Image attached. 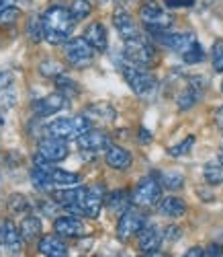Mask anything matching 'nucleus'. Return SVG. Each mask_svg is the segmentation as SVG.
I'll list each match as a JSON object with an SVG mask.
<instances>
[{"label":"nucleus","mask_w":223,"mask_h":257,"mask_svg":"<svg viewBox=\"0 0 223 257\" xmlns=\"http://www.w3.org/2000/svg\"><path fill=\"white\" fill-rule=\"evenodd\" d=\"M41 21H43V35H46V39L52 46H60V44L70 41V33H72L74 23H76V19L72 17L70 9L52 7L43 13Z\"/></svg>","instance_id":"1"},{"label":"nucleus","mask_w":223,"mask_h":257,"mask_svg":"<svg viewBox=\"0 0 223 257\" xmlns=\"http://www.w3.org/2000/svg\"><path fill=\"white\" fill-rule=\"evenodd\" d=\"M121 72H123L127 84L131 87V91L142 99H150L156 93V89H158L156 76L152 72H148L144 66H138V64H133L129 60L121 66Z\"/></svg>","instance_id":"2"},{"label":"nucleus","mask_w":223,"mask_h":257,"mask_svg":"<svg viewBox=\"0 0 223 257\" xmlns=\"http://www.w3.org/2000/svg\"><path fill=\"white\" fill-rule=\"evenodd\" d=\"M90 130V119L86 115H74V117H60L48 123V132L54 138L60 140H78L82 134Z\"/></svg>","instance_id":"3"},{"label":"nucleus","mask_w":223,"mask_h":257,"mask_svg":"<svg viewBox=\"0 0 223 257\" xmlns=\"http://www.w3.org/2000/svg\"><path fill=\"white\" fill-rule=\"evenodd\" d=\"M146 226V216L138 210V208H129L121 214L119 224H117V239L127 243L133 237H138L142 232V228Z\"/></svg>","instance_id":"4"},{"label":"nucleus","mask_w":223,"mask_h":257,"mask_svg":"<svg viewBox=\"0 0 223 257\" xmlns=\"http://www.w3.org/2000/svg\"><path fill=\"white\" fill-rule=\"evenodd\" d=\"M66 60H68L72 66L76 68H84L94 60V48L88 44L84 37H74L70 41H66Z\"/></svg>","instance_id":"5"},{"label":"nucleus","mask_w":223,"mask_h":257,"mask_svg":"<svg viewBox=\"0 0 223 257\" xmlns=\"http://www.w3.org/2000/svg\"><path fill=\"white\" fill-rule=\"evenodd\" d=\"M162 200V187L154 177H146L138 183V187L133 189L131 202L140 208H152Z\"/></svg>","instance_id":"6"},{"label":"nucleus","mask_w":223,"mask_h":257,"mask_svg":"<svg viewBox=\"0 0 223 257\" xmlns=\"http://www.w3.org/2000/svg\"><path fill=\"white\" fill-rule=\"evenodd\" d=\"M140 19L150 31H156V33H162L172 25V17L166 11H162L156 3H152V0L146 5H142Z\"/></svg>","instance_id":"7"},{"label":"nucleus","mask_w":223,"mask_h":257,"mask_svg":"<svg viewBox=\"0 0 223 257\" xmlns=\"http://www.w3.org/2000/svg\"><path fill=\"white\" fill-rule=\"evenodd\" d=\"M125 60L138 64V66H150V64L156 60V50L148 44L144 37H138V39H131V41H125V52H123Z\"/></svg>","instance_id":"8"},{"label":"nucleus","mask_w":223,"mask_h":257,"mask_svg":"<svg viewBox=\"0 0 223 257\" xmlns=\"http://www.w3.org/2000/svg\"><path fill=\"white\" fill-rule=\"evenodd\" d=\"M102 204H104V189H102V185H92V187H88L86 196L82 198V202L78 206V212H82L84 216H88V218H96L100 214Z\"/></svg>","instance_id":"9"},{"label":"nucleus","mask_w":223,"mask_h":257,"mask_svg":"<svg viewBox=\"0 0 223 257\" xmlns=\"http://www.w3.org/2000/svg\"><path fill=\"white\" fill-rule=\"evenodd\" d=\"M39 157L48 163H60L68 157V146H66L64 140L50 136L39 142Z\"/></svg>","instance_id":"10"},{"label":"nucleus","mask_w":223,"mask_h":257,"mask_svg":"<svg viewBox=\"0 0 223 257\" xmlns=\"http://www.w3.org/2000/svg\"><path fill=\"white\" fill-rule=\"evenodd\" d=\"M113 25H115V29H117V33L121 35L123 41H131V39L142 37L140 35V29L136 25V21H133V17L127 11H115Z\"/></svg>","instance_id":"11"},{"label":"nucleus","mask_w":223,"mask_h":257,"mask_svg":"<svg viewBox=\"0 0 223 257\" xmlns=\"http://www.w3.org/2000/svg\"><path fill=\"white\" fill-rule=\"evenodd\" d=\"M88 187H66V189H58V191H52V200L64 208H70V210H76L78 212V206L82 202V198L86 196Z\"/></svg>","instance_id":"12"},{"label":"nucleus","mask_w":223,"mask_h":257,"mask_svg":"<svg viewBox=\"0 0 223 257\" xmlns=\"http://www.w3.org/2000/svg\"><path fill=\"white\" fill-rule=\"evenodd\" d=\"M78 146L88 153H98V151H104V148L110 146V140L100 130H88L86 134H82L78 138Z\"/></svg>","instance_id":"13"},{"label":"nucleus","mask_w":223,"mask_h":257,"mask_svg":"<svg viewBox=\"0 0 223 257\" xmlns=\"http://www.w3.org/2000/svg\"><path fill=\"white\" fill-rule=\"evenodd\" d=\"M56 232L60 237H68V239H76V237H82L86 232V226L82 220L74 218V216H62L56 220Z\"/></svg>","instance_id":"14"},{"label":"nucleus","mask_w":223,"mask_h":257,"mask_svg":"<svg viewBox=\"0 0 223 257\" xmlns=\"http://www.w3.org/2000/svg\"><path fill=\"white\" fill-rule=\"evenodd\" d=\"M138 239H140V249L144 253H148V251H156L162 245L164 234H162V230L156 224H146L142 228V232L138 234Z\"/></svg>","instance_id":"15"},{"label":"nucleus","mask_w":223,"mask_h":257,"mask_svg":"<svg viewBox=\"0 0 223 257\" xmlns=\"http://www.w3.org/2000/svg\"><path fill=\"white\" fill-rule=\"evenodd\" d=\"M66 103H68V97H66L64 93H52L48 97L39 99V103L35 105V111L39 115H54V113L64 109Z\"/></svg>","instance_id":"16"},{"label":"nucleus","mask_w":223,"mask_h":257,"mask_svg":"<svg viewBox=\"0 0 223 257\" xmlns=\"http://www.w3.org/2000/svg\"><path fill=\"white\" fill-rule=\"evenodd\" d=\"M104 161H106V165H108L110 169L125 171V169H129V165H131L133 157H131V153H129V151H125L123 146H115V144H110V146L106 148Z\"/></svg>","instance_id":"17"},{"label":"nucleus","mask_w":223,"mask_h":257,"mask_svg":"<svg viewBox=\"0 0 223 257\" xmlns=\"http://www.w3.org/2000/svg\"><path fill=\"white\" fill-rule=\"evenodd\" d=\"M23 243V234L14 226L12 220H0V245L8 249H20Z\"/></svg>","instance_id":"18"},{"label":"nucleus","mask_w":223,"mask_h":257,"mask_svg":"<svg viewBox=\"0 0 223 257\" xmlns=\"http://www.w3.org/2000/svg\"><path fill=\"white\" fill-rule=\"evenodd\" d=\"M84 39L90 44L96 52H104L108 46V37H106V27L102 23H90L88 29L84 31Z\"/></svg>","instance_id":"19"},{"label":"nucleus","mask_w":223,"mask_h":257,"mask_svg":"<svg viewBox=\"0 0 223 257\" xmlns=\"http://www.w3.org/2000/svg\"><path fill=\"white\" fill-rule=\"evenodd\" d=\"M162 44L168 46L170 50L178 52V54H184L190 46L196 44V37L192 33H168L162 37Z\"/></svg>","instance_id":"20"},{"label":"nucleus","mask_w":223,"mask_h":257,"mask_svg":"<svg viewBox=\"0 0 223 257\" xmlns=\"http://www.w3.org/2000/svg\"><path fill=\"white\" fill-rule=\"evenodd\" d=\"M39 251L46 257H66L68 255V247H66V243L60 237H56V234H46V237L39 241Z\"/></svg>","instance_id":"21"},{"label":"nucleus","mask_w":223,"mask_h":257,"mask_svg":"<svg viewBox=\"0 0 223 257\" xmlns=\"http://www.w3.org/2000/svg\"><path fill=\"white\" fill-rule=\"evenodd\" d=\"M162 216H168V218H180L186 214V204L180 200V198H164L160 200V206H158Z\"/></svg>","instance_id":"22"},{"label":"nucleus","mask_w":223,"mask_h":257,"mask_svg":"<svg viewBox=\"0 0 223 257\" xmlns=\"http://www.w3.org/2000/svg\"><path fill=\"white\" fill-rule=\"evenodd\" d=\"M88 119H100V121H113L115 119V115H117V111L110 107L108 103H94V105H90L86 109V113H84Z\"/></svg>","instance_id":"23"},{"label":"nucleus","mask_w":223,"mask_h":257,"mask_svg":"<svg viewBox=\"0 0 223 257\" xmlns=\"http://www.w3.org/2000/svg\"><path fill=\"white\" fill-rule=\"evenodd\" d=\"M129 204H131V196L127 191H113L108 196V210L115 212V214H123L125 210H129Z\"/></svg>","instance_id":"24"},{"label":"nucleus","mask_w":223,"mask_h":257,"mask_svg":"<svg viewBox=\"0 0 223 257\" xmlns=\"http://www.w3.org/2000/svg\"><path fill=\"white\" fill-rule=\"evenodd\" d=\"M20 234L25 241H35L41 234V220L37 216H27L20 222Z\"/></svg>","instance_id":"25"},{"label":"nucleus","mask_w":223,"mask_h":257,"mask_svg":"<svg viewBox=\"0 0 223 257\" xmlns=\"http://www.w3.org/2000/svg\"><path fill=\"white\" fill-rule=\"evenodd\" d=\"M203 175H205V181L209 185H221L223 183V165L219 161L207 163L203 169Z\"/></svg>","instance_id":"26"},{"label":"nucleus","mask_w":223,"mask_h":257,"mask_svg":"<svg viewBox=\"0 0 223 257\" xmlns=\"http://www.w3.org/2000/svg\"><path fill=\"white\" fill-rule=\"evenodd\" d=\"M70 13L76 21H82L86 19L88 15L92 13V5H90V0H72V5H70Z\"/></svg>","instance_id":"27"},{"label":"nucleus","mask_w":223,"mask_h":257,"mask_svg":"<svg viewBox=\"0 0 223 257\" xmlns=\"http://www.w3.org/2000/svg\"><path fill=\"white\" fill-rule=\"evenodd\" d=\"M182 60H184L186 64H198V62H203V60H205V50H203V46H200L198 41H196L194 46H190V48L182 54Z\"/></svg>","instance_id":"28"},{"label":"nucleus","mask_w":223,"mask_h":257,"mask_svg":"<svg viewBox=\"0 0 223 257\" xmlns=\"http://www.w3.org/2000/svg\"><path fill=\"white\" fill-rule=\"evenodd\" d=\"M8 210L12 214H23L29 210V204H27V198L25 196H20V194H12L8 198Z\"/></svg>","instance_id":"29"},{"label":"nucleus","mask_w":223,"mask_h":257,"mask_svg":"<svg viewBox=\"0 0 223 257\" xmlns=\"http://www.w3.org/2000/svg\"><path fill=\"white\" fill-rule=\"evenodd\" d=\"M211 60H213V70L223 72V41H215L211 50Z\"/></svg>","instance_id":"30"},{"label":"nucleus","mask_w":223,"mask_h":257,"mask_svg":"<svg viewBox=\"0 0 223 257\" xmlns=\"http://www.w3.org/2000/svg\"><path fill=\"white\" fill-rule=\"evenodd\" d=\"M162 183L168 189H180L184 185V177L180 173H174V171H170V173H162Z\"/></svg>","instance_id":"31"},{"label":"nucleus","mask_w":223,"mask_h":257,"mask_svg":"<svg viewBox=\"0 0 223 257\" xmlns=\"http://www.w3.org/2000/svg\"><path fill=\"white\" fill-rule=\"evenodd\" d=\"M27 33L33 41H41L43 37V21L41 19H29V25H27Z\"/></svg>","instance_id":"32"},{"label":"nucleus","mask_w":223,"mask_h":257,"mask_svg":"<svg viewBox=\"0 0 223 257\" xmlns=\"http://www.w3.org/2000/svg\"><path fill=\"white\" fill-rule=\"evenodd\" d=\"M20 17V11L16 7H8V9H2L0 11V25L6 27V25H12L14 21Z\"/></svg>","instance_id":"33"},{"label":"nucleus","mask_w":223,"mask_h":257,"mask_svg":"<svg viewBox=\"0 0 223 257\" xmlns=\"http://www.w3.org/2000/svg\"><path fill=\"white\" fill-rule=\"evenodd\" d=\"M192 144H194V136H188V138H184L180 144H176V146H172L170 148V157H182V155H186L190 148H192Z\"/></svg>","instance_id":"34"},{"label":"nucleus","mask_w":223,"mask_h":257,"mask_svg":"<svg viewBox=\"0 0 223 257\" xmlns=\"http://www.w3.org/2000/svg\"><path fill=\"white\" fill-rule=\"evenodd\" d=\"M41 74L43 76H58L62 72V66L58 62H52V60H46V62H41V66H39Z\"/></svg>","instance_id":"35"},{"label":"nucleus","mask_w":223,"mask_h":257,"mask_svg":"<svg viewBox=\"0 0 223 257\" xmlns=\"http://www.w3.org/2000/svg\"><path fill=\"white\" fill-rule=\"evenodd\" d=\"M58 87L64 91V95H76L78 93V89H76V84H74V80H70V78H66V76H58Z\"/></svg>","instance_id":"36"},{"label":"nucleus","mask_w":223,"mask_h":257,"mask_svg":"<svg viewBox=\"0 0 223 257\" xmlns=\"http://www.w3.org/2000/svg\"><path fill=\"white\" fill-rule=\"evenodd\" d=\"M12 80H14V74H12V72H8V70L0 72V91L6 89V87H10Z\"/></svg>","instance_id":"37"},{"label":"nucleus","mask_w":223,"mask_h":257,"mask_svg":"<svg viewBox=\"0 0 223 257\" xmlns=\"http://www.w3.org/2000/svg\"><path fill=\"white\" fill-rule=\"evenodd\" d=\"M166 5L174 7V9H178V7H192L194 0H166Z\"/></svg>","instance_id":"38"},{"label":"nucleus","mask_w":223,"mask_h":257,"mask_svg":"<svg viewBox=\"0 0 223 257\" xmlns=\"http://www.w3.org/2000/svg\"><path fill=\"white\" fill-rule=\"evenodd\" d=\"M205 257H223V251H221V247H219V245H211V247L207 249Z\"/></svg>","instance_id":"39"},{"label":"nucleus","mask_w":223,"mask_h":257,"mask_svg":"<svg viewBox=\"0 0 223 257\" xmlns=\"http://www.w3.org/2000/svg\"><path fill=\"white\" fill-rule=\"evenodd\" d=\"M182 257H205V251L200 249V247H190Z\"/></svg>","instance_id":"40"},{"label":"nucleus","mask_w":223,"mask_h":257,"mask_svg":"<svg viewBox=\"0 0 223 257\" xmlns=\"http://www.w3.org/2000/svg\"><path fill=\"white\" fill-rule=\"evenodd\" d=\"M176 239V237H180V228H178V226H170L168 228V232H166V239Z\"/></svg>","instance_id":"41"},{"label":"nucleus","mask_w":223,"mask_h":257,"mask_svg":"<svg viewBox=\"0 0 223 257\" xmlns=\"http://www.w3.org/2000/svg\"><path fill=\"white\" fill-rule=\"evenodd\" d=\"M215 121H217V125H219V127H223V105H221L219 109L215 111Z\"/></svg>","instance_id":"42"},{"label":"nucleus","mask_w":223,"mask_h":257,"mask_svg":"<svg viewBox=\"0 0 223 257\" xmlns=\"http://www.w3.org/2000/svg\"><path fill=\"white\" fill-rule=\"evenodd\" d=\"M142 257H168L166 253H162V251H158V249H156V251H148V253H144Z\"/></svg>","instance_id":"43"},{"label":"nucleus","mask_w":223,"mask_h":257,"mask_svg":"<svg viewBox=\"0 0 223 257\" xmlns=\"http://www.w3.org/2000/svg\"><path fill=\"white\" fill-rule=\"evenodd\" d=\"M148 140H152V134L146 130V127H142V142H148Z\"/></svg>","instance_id":"44"},{"label":"nucleus","mask_w":223,"mask_h":257,"mask_svg":"<svg viewBox=\"0 0 223 257\" xmlns=\"http://www.w3.org/2000/svg\"><path fill=\"white\" fill-rule=\"evenodd\" d=\"M12 3H14V0H0V11H2V9H8V7H12Z\"/></svg>","instance_id":"45"},{"label":"nucleus","mask_w":223,"mask_h":257,"mask_svg":"<svg viewBox=\"0 0 223 257\" xmlns=\"http://www.w3.org/2000/svg\"><path fill=\"white\" fill-rule=\"evenodd\" d=\"M217 161L223 165V148H221V151H219V155H217Z\"/></svg>","instance_id":"46"},{"label":"nucleus","mask_w":223,"mask_h":257,"mask_svg":"<svg viewBox=\"0 0 223 257\" xmlns=\"http://www.w3.org/2000/svg\"><path fill=\"white\" fill-rule=\"evenodd\" d=\"M221 91H223V80H221Z\"/></svg>","instance_id":"47"}]
</instances>
